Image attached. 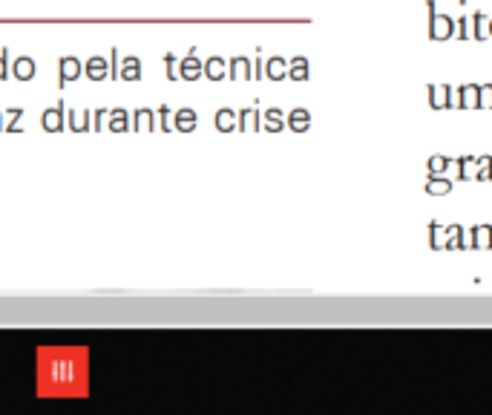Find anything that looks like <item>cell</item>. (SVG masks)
<instances>
[]
</instances>
